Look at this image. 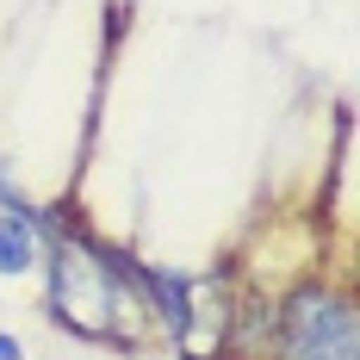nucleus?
Masks as SVG:
<instances>
[{
  "mask_svg": "<svg viewBox=\"0 0 360 360\" xmlns=\"http://www.w3.org/2000/svg\"><path fill=\"white\" fill-rule=\"evenodd\" d=\"M274 360H360L354 298L329 286H298L274 317Z\"/></svg>",
  "mask_w": 360,
  "mask_h": 360,
  "instance_id": "nucleus-1",
  "label": "nucleus"
},
{
  "mask_svg": "<svg viewBox=\"0 0 360 360\" xmlns=\"http://www.w3.org/2000/svg\"><path fill=\"white\" fill-rule=\"evenodd\" d=\"M0 360H25V342H19V335H6V329H0Z\"/></svg>",
  "mask_w": 360,
  "mask_h": 360,
  "instance_id": "nucleus-2",
  "label": "nucleus"
}]
</instances>
